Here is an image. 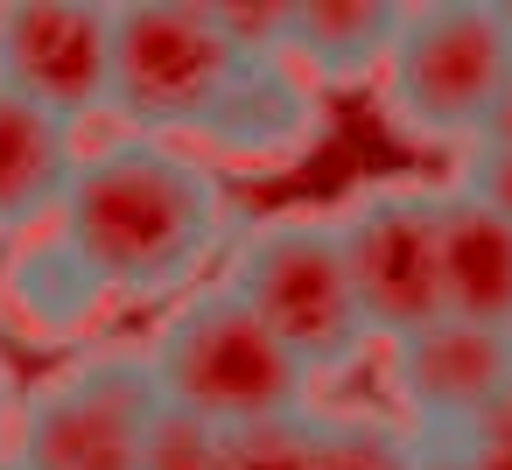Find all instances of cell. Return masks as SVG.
<instances>
[{"instance_id": "6da1fadb", "label": "cell", "mask_w": 512, "mask_h": 470, "mask_svg": "<svg viewBox=\"0 0 512 470\" xmlns=\"http://www.w3.org/2000/svg\"><path fill=\"white\" fill-rule=\"evenodd\" d=\"M50 232L71 246L106 302H183L197 274L232 246L239 218L218 169L190 148L106 134L85 141Z\"/></svg>"}, {"instance_id": "7a4b0ae2", "label": "cell", "mask_w": 512, "mask_h": 470, "mask_svg": "<svg viewBox=\"0 0 512 470\" xmlns=\"http://www.w3.org/2000/svg\"><path fill=\"white\" fill-rule=\"evenodd\" d=\"M162 407L211 421L218 435L232 428H260L281 414L309 407V372L281 351V337L225 288H190L183 302H169V316L155 323V337L141 344Z\"/></svg>"}, {"instance_id": "3957f363", "label": "cell", "mask_w": 512, "mask_h": 470, "mask_svg": "<svg viewBox=\"0 0 512 470\" xmlns=\"http://www.w3.org/2000/svg\"><path fill=\"white\" fill-rule=\"evenodd\" d=\"M225 288L281 337V351L323 379V372H351L372 337L351 295V267H344V239L330 211H274V218H246L225 246Z\"/></svg>"}, {"instance_id": "277c9868", "label": "cell", "mask_w": 512, "mask_h": 470, "mask_svg": "<svg viewBox=\"0 0 512 470\" xmlns=\"http://www.w3.org/2000/svg\"><path fill=\"white\" fill-rule=\"evenodd\" d=\"M246 57L225 43L211 0H134L113 29V134L141 141H211Z\"/></svg>"}, {"instance_id": "5b68a950", "label": "cell", "mask_w": 512, "mask_h": 470, "mask_svg": "<svg viewBox=\"0 0 512 470\" xmlns=\"http://www.w3.org/2000/svg\"><path fill=\"white\" fill-rule=\"evenodd\" d=\"M505 78H512V29L498 22V0H428L400 22V43L379 71V106L407 141L456 155L463 141L484 134Z\"/></svg>"}, {"instance_id": "8992f818", "label": "cell", "mask_w": 512, "mask_h": 470, "mask_svg": "<svg viewBox=\"0 0 512 470\" xmlns=\"http://www.w3.org/2000/svg\"><path fill=\"white\" fill-rule=\"evenodd\" d=\"M162 414L155 372L141 351H78L43 372L8 435V463L22 470H141V442Z\"/></svg>"}, {"instance_id": "52a82bcc", "label": "cell", "mask_w": 512, "mask_h": 470, "mask_svg": "<svg viewBox=\"0 0 512 470\" xmlns=\"http://www.w3.org/2000/svg\"><path fill=\"white\" fill-rule=\"evenodd\" d=\"M330 218L379 351L442 323V183H372Z\"/></svg>"}, {"instance_id": "ba28073f", "label": "cell", "mask_w": 512, "mask_h": 470, "mask_svg": "<svg viewBox=\"0 0 512 470\" xmlns=\"http://www.w3.org/2000/svg\"><path fill=\"white\" fill-rule=\"evenodd\" d=\"M113 29L120 8H99V0L0 8V92L85 134L113 106Z\"/></svg>"}, {"instance_id": "9c48e42d", "label": "cell", "mask_w": 512, "mask_h": 470, "mask_svg": "<svg viewBox=\"0 0 512 470\" xmlns=\"http://www.w3.org/2000/svg\"><path fill=\"white\" fill-rule=\"evenodd\" d=\"M505 379H512V337H491L449 316L386 344V386L400 400L407 435H470Z\"/></svg>"}, {"instance_id": "30bf717a", "label": "cell", "mask_w": 512, "mask_h": 470, "mask_svg": "<svg viewBox=\"0 0 512 470\" xmlns=\"http://www.w3.org/2000/svg\"><path fill=\"white\" fill-rule=\"evenodd\" d=\"M78 155H85L78 127L22 106L15 92H0V239L8 246L57 225L64 190L78 176Z\"/></svg>"}, {"instance_id": "8fae6325", "label": "cell", "mask_w": 512, "mask_h": 470, "mask_svg": "<svg viewBox=\"0 0 512 470\" xmlns=\"http://www.w3.org/2000/svg\"><path fill=\"white\" fill-rule=\"evenodd\" d=\"M407 22V0H288V71L316 92L379 85Z\"/></svg>"}, {"instance_id": "7c38bea8", "label": "cell", "mask_w": 512, "mask_h": 470, "mask_svg": "<svg viewBox=\"0 0 512 470\" xmlns=\"http://www.w3.org/2000/svg\"><path fill=\"white\" fill-rule=\"evenodd\" d=\"M316 134H323V92L309 78H295L288 57H274V64L239 71V85H232V99H225L204 148L239 162V169H274V162L309 155Z\"/></svg>"}, {"instance_id": "4fadbf2b", "label": "cell", "mask_w": 512, "mask_h": 470, "mask_svg": "<svg viewBox=\"0 0 512 470\" xmlns=\"http://www.w3.org/2000/svg\"><path fill=\"white\" fill-rule=\"evenodd\" d=\"M442 316L512 337V225L442 190Z\"/></svg>"}, {"instance_id": "5bb4252c", "label": "cell", "mask_w": 512, "mask_h": 470, "mask_svg": "<svg viewBox=\"0 0 512 470\" xmlns=\"http://www.w3.org/2000/svg\"><path fill=\"white\" fill-rule=\"evenodd\" d=\"M106 309L113 302L99 295V281L71 260V246L57 232H36L22 246H8V260H0V316L36 344H71Z\"/></svg>"}, {"instance_id": "9a60e30c", "label": "cell", "mask_w": 512, "mask_h": 470, "mask_svg": "<svg viewBox=\"0 0 512 470\" xmlns=\"http://www.w3.org/2000/svg\"><path fill=\"white\" fill-rule=\"evenodd\" d=\"M316 470H414V435L400 414H372V407H323V442H316Z\"/></svg>"}, {"instance_id": "2e32d148", "label": "cell", "mask_w": 512, "mask_h": 470, "mask_svg": "<svg viewBox=\"0 0 512 470\" xmlns=\"http://www.w3.org/2000/svg\"><path fill=\"white\" fill-rule=\"evenodd\" d=\"M141 470H225V435L197 414L162 407L148 442H141Z\"/></svg>"}, {"instance_id": "e0dca14e", "label": "cell", "mask_w": 512, "mask_h": 470, "mask_svg": "<svg viewBox=\"0 0 512 470\" xmlns=\"http://www.w3.org/2000/svg\"><path fill=\"white\" fill-rule=\"evenodd\" d=\"M442 190H456L463 204H477V211H491V218L512 225V148L491 141V134L463 141V148H456V176H449Z\"/></svg>"}, {"instance_id": "ac0fdd59", "label": "cell", "mask_w": 512, "mask_h": 470, "mask_svg": "<svg viewBox=\"0 0 512 470\" xmlns=\"http://www.w3.org/2000/svg\"><path fill=\"white\" fill-rule=\"evenodd\" d=\"M211 15L246 64H274L288 50V0H211Z\"/></svg>"}, {"instance_id": "d6986e66", "label": "cell", "mask_w": 512, "mask_h": 470, "mask_svg": "<svg viewBox=\"0 0 512 470\" xmlns=\"http://www.w3.org/2000/svg\"><path fill=\"white\" fill-rule=\"evenodd\" d=\"M414 470H470L463 435H414Z\"/></svg>"}, {"instance_id": "ffe728a7", "label": "cell", "mask_w": 512, "mask_h": 470, "mask_svg": "<svg viewBox=\"0 0 512 470\" xmlns=\"http://www.w3.org/2000/svg\"><path fill=\"white\" fill-rule=\"evenodd\" d=\"M463 442H484V449H512V379L498 386V400L477 414V428L463 435Z\"/></svg>"}, {"instance_id": "44dd1931", "label": "cell", "mask_w": 512, "mask_h": 470, "mask_svg": "<svg viewBox=\"0 0 512 470\" xmlns=\"http://www.w3.org/2000/svg\"><path fill=\"white\" fill-rule=\"evenodd\" d=\"M15 407H22V386H15L8 358H0V456H8V435H15Z\"/></svg>"}, {"instance_id": "7402d4cb", "label": "cell", "mask_w": 512, "mask_h": 470, "mask_svg": "<svg viewBox=\"0 0 512 470\" xmlns=\"http://www.w3.org/2000/svg\"><path fill=\"white\" fill-rule=\"evenodd\" d=\"M484 134L512 148V78H505V92H498V106H491V120H484Z\"/></svg>"}, {"instance_id": "603a6c76", "label": "cell", "mask_w": 512, "mask_h": 470, "mask_svg": "<svg viewBox=\"0 0 512 470\" xmlns=\"http://www.w3.org/2000/svg\"><path fill=\"white\" fill-rule=\"evenodd\" d=\"M470 470H512V449H484V442H470Z\"/></svg>"}, {"instance_id": "cb8c5ba5", "label": "cell", "mask_w": 512, "mask_h": 470, "mask_svg": "<svg viewBox=\"0 0 512 470\" xmlns=\"http://www.w3.org/2000/svg\"><path fill=\"white\" fill-rule=\"evenodd\" d=\"M498 22H505V29H512V0H498Z\"/></svg>"}, {"instance_id": "d4e9b609", "label": "cell", "mask_w": 512, "mask_h": 470, "mask_svg": "<svg viewBox=\"0 0 512 470\" xmlns=\"http://www.w3.org/2000/svg\"><path fill=\"white\" fill-rule=\"evenodd\" d=\"M0 470H22V463H8V456H0Z\"/></svg>"}]
</instances>
